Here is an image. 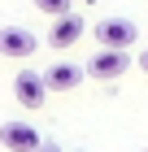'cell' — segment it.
Instances as JSON below:
<instances>
[{"label":"cell","instance_id":"obj_3","mask_svg":"<svg viewBox=\"0 0 148 152\" xmlns=\"http://www.w3.org/2000/svg\"><path fill=\"white\" fill-rule=\"evenodd\" d=\"M126 70H131V57H126V52H118V48H100V52L87 61V74H91V78H100V83L122 78Z\"/></svg>","mask_w":148,"mask_h":152},{"label":"cell","instance_id":"obj_1","mask_svg":"<svg viewBox=\"0 0 148 152\" xmlns=\"http://www.w3.org/2000/svg\"><path fill=\"white\" fill-rule=\"evenodd\" d=\"M91 35L100 39V48H118V52H131V48H135V39H139V26L131 22V18H100Z\"/></svg>","mask_w":148,"mask_h":152},{"label":"cell","instance_id":"obj_6","mask_svg":"<svg viewBox=\"0 0 148 152\" xmlns=\"http://www.w3.org/2000/svg\"><path fill=\"white\" fill-rule=\"evenodd\" d=\"M0 143L9 152H35L44 139H39V130H35L31 122H4V126H0Z\"/></svg>","mask_w":148,"mask_h":152},{"label":"cell","instance_id":"obj_7","mask_svg":"<svg viewBox=\"0 0 148 152\" xmlns=\"http://www.w3.org/2000/svg\"><path fill=\"white\" fill-rule=\"evenodd\" d=\"M87 78V70H79L74 61H57L52 70H44V83H48V91H74L79 83Z\"/></svg>","mask_w":148,"mask_h":152},{"label":"cell","instance_id":"obj_11","mask_svg":"<svg viewBox=\"0 0 148 152\" xmlns=\"http://www.w3.org/2000/svg\"><path fill=\"white\" fill-rule=\"evenodd\" d=\"M144 152H148V148H144Z\"/></svg>","mask_w":148,"mask_h":152},{"label":"cell","instance_id":"obj_8","mask_svg":"<svg viewBox=\"0 0 148 152\" xmlns=\"http://www.w3.org/2000/svg\"><path fill=\"white\" fill-rule=\"evenodd\" d=\"M70 4H74V0H35V9L48 13V18H66V13H74Z\"/></svg>","mask_w":148,"mask_h":152},{"label":"cell","instance_id":"obj_5","mask_svg":"<svg viewBox=\"0 0 148 152\" xmlns=\"http://www.w3.org/2000/svg\"><path fill=\"white\" fill-rule=\"evenodd\" d=\"M87 35V22H83L79 13H66V18H52V31H48V44L57 48V52H66V48H74L79 39Z\"/></svg>","mask_w":148,"mask_h":152},{"label":"cell","instance_id":"obj_10","mask_svg":"<svg viewBox=\"0 0 148 152\" xmlns=\"http://www.w3.org/2000/svg\"><path fill=\"white\" fill-rule=\"evenodd\" d=\"M139 70L148 74V48H144V52H139Z\"/></svg>","mask_w":148,"mask_h":152},{"label":"cell","instance_id":"obj_9","mask_svg":"<svg viewBox=\"0 0 148 152\" xmlns=\"http://www.w3.org/2000/svg\"><path fill=\"white\" fill-rule=\"evenodd\" d=\"M35 152H61V148H57V143H39Z\"/></svg>","mask_w":148,"mask_h":152},{"label":"cell","instance_id":"obj_4","mask_svg":"<svg viewBox=\"0 0 148 152\" xmlns=\"http://www.w3.org/2000/svg\"><path fill=\"white\" fill-rule=\"evenodd\" d=\"M39 48V39L26 31V26H0V57H9V61H26Z\"/></svg>","mask_w":148,"mask_h":152},{"label":"cell","instance_id":"obj_2","mask_svg":"<svg viewBox=\"0 0 148 152\" xmlns=\"http://www.w3.org/2000/svg\"><path fill=\"white\" fill-rule=\"evenodd\" d=\"M13 96H18L22 109H44V100H48L44 74H39V70H18V74H13Z\"/></svg>","mask_w":148,"mask_h":152}]
</instances>
